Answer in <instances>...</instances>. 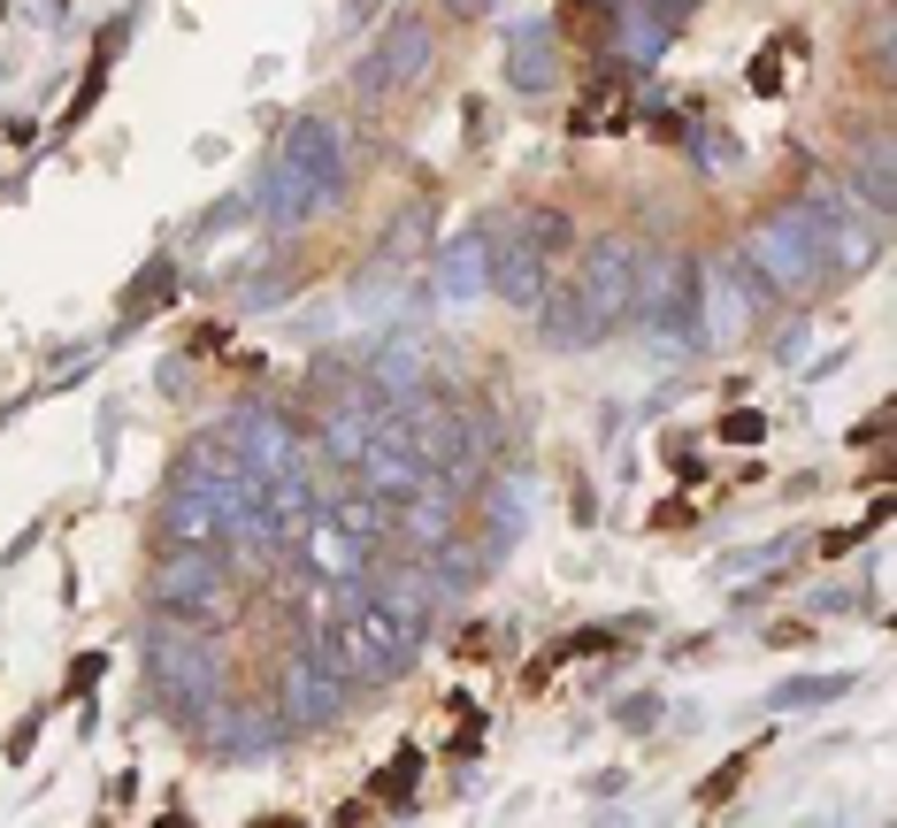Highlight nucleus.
I'll list each match as a JSON object with an SVG mask.
<instances>
[{
  "label": "nucleus",
  "instance_id": "obj_1",
  "mask_svg": "<svg viewBox=\"0 0 897 828\" xmlns=\"http://www.w3.org/2000/svg\"><path fill=\"white\" fill-rule=\"evenodd\" d=\"M560 32H568L576 47H591V39L614 32V9H606V0H560Z\"/></svg>",
  "mask_w": 897,
  "mask_h": 828
},
{
  "label": "nucleus",
  "instance_id": "obj_2",
  "mask_svg": "<svg viewBox=\"0 0 897 828\" xmlns=\"http://www.w3.org/2000/svg\"><path fill=\"white\" fill-rule=\"evenodd\" d=\"M414 774H422V759H414V752H399L391 767H376V774H368V805H391V797H406V790H414Z\"/></svg>",
  "mask_w": 897,
  "mask_h": 828
},
{
  "label": "nucleus",
  "instance_id": "obj_3",
  "mask_svg": "<svg viewBox=\"0 0 897 828\" xmlns=\"http://www.w3.org/2000/svg\"><path fill=\"white\" fill-rule=\"evenodd\" d=\"M782 85H790V55H782V47H759V62H752V93H759V100H775Z\"/></svg>",
  "mask_w": 897,
  "mask_h": 828
},
{
  "label": "nucleus",
  "instance_id": "obj_4",
  "mask_svg": "<svg viewBox=\"0 0 897 828\" xmlns=\"http://www.w3.org/2000/svg\"><path fill=\"white\" fill-rule=\"evenodd\" d=\"M116 39H123V32H116ZM116 39H101V55H93V78H85V93L70 100V116H62V123H85V116H93V100H101V85H108V55H116Z\"/></svg>",
  "mask_w": 897,
  "mask_h": 828
},
{
  "label": "nucleus",
  "instance_id": "obj_5",
  "mask_svg": "<svg viewBox=\"0 0 897 828\" xmlns=\"http://www.w3.org/2000/svg\"><path fill=\"white\" fill-rule=\"evenodd\" d=\"M162 292H177V284H169V269H146V276L131 284V299H123V315H146V307H154Z\"/></svg>",
  "mask_w": 897,
  "mask_h": 828
},
{
  "label": "nucleus",
  "instance_id": "obj_6",
  "mask_svg": "<svg viewBox=\"0 0 897 828\" xmlns=\"http://www.w3.org/2000/svg\"><path fill=\"white\" fill-rule=\"evenodd\" d=\"M744 767H752V759H736V767H721L713 782H698V805H721V797H729V790L744 782Z\"/></svg>",
  "mask_w": 897,
  "mask_h": 828
},
{
  "label": "nucleus",
  "instance_id": "obj_7",
  "mask_svg": "<svg viewBox=\"0 0 897 828\" xmlns=\"http://www.w3.org/2000/svg\"><path fill=\"white\" fill-rule=\"evenodd\" d=\"M101 667H108V660H101V652H85V660H78V667H70V698H78V690H85V683H93V675H101Z\"/></svg>",
  "mask_w": 897,
  "mask_h": 828
}]
</instances>
